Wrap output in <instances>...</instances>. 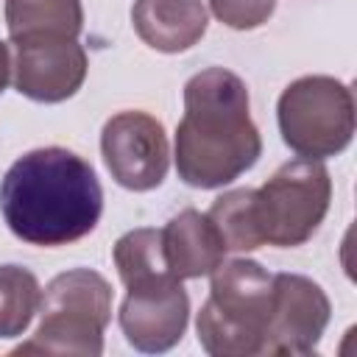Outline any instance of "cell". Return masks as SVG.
Here are the masks:
<instances>
[{"mask_svg":"<svg viewBox=\"0 0 357 357\" xmlns=\"http://www.w3.org/2000/svg\"><path fill=\"white\" fill-rule=\"evenodd\" d=\"M0 212L11 234L28 245H70L98 226L103 190L78 153L59 145L36 148L6 170Z\"/></svg>","mask_w":357,"mask_h":357,"instance_id":"obj_1","label":"cell"},{"mask_svg":"<svg viewBox=\"0 0 357 357\" xmlns=\"http://www.w3.org/2000/svg\"><path fill=\"white\" fill-rule=\"evenodd\" d=\"M259 131L248 114V89L240 75L206 67L184 84V117L176 128L178 178L198 190L231 184L257 165Z\"/></svg>","mask_w":357,"mask_h":357,"instance_id":"obj_2","label":"cell"},{"mask_svg":"<svg viewBox=\"0 0 357 357\" xmlns=\"http://www.w3.org/2000/svg\"><path fill=\"white\" fill-rule=\"evenodd\" d=\"M209 276V298L195 321L204 351L215 357L262 354L273 310V273L254 259H231Z\"/></svg>","mask_w":357,"mask_h":357,"instance_id":"obj_3","label":"cell"},{"mask_svg":"<svg viewBox=\"0 0 357 357\" xmlns=\"http://www.w3.org/2000/svg\"><path fill=\"white\" fill-rule=\"evenodd\" d=\"M33 337L14 351L86 354L103 351V332L112 321V284L89 268H73L50 279L39 301Z\"/></svg>","mask_w":357,"mask_h":357,"instance_id":"obj_4","label":"cell"},{"mask_svg":"<svg viewBox=\"0 0 357 357\" xmlns=\"http://www.w3.org/2000/svg\"><path fill=\"white\" fill-rule=\"evenodd\" d=\"M332 178L321 159H293L254 190V220L262 245L296 248L307 243L326 218Z\"/></svg>","mask_w":357,"mask_h":357,"instance_id":"obj_5","label":"cell"},{"mask_svg":"<svg viewBox=\"0 0 357 357\" xmlns=\"http://www.w3.org/2000/svg\"><path fill=\"white\" fill-rule=\"evenodd\" d=\"M279 131L304 159L337 156L354 134L351 89L332 75H304L279 95Z\"/></svg>","mask_w":357,"mask_h":357,"instance_id":"obj_6","label":"cell"},{"mask_svg":"<svg viewBox=\"0 0 357 357\" xmlns=\"http://www.w3.org/2000/svg\"><path fill=\"white\" fill-rule=\"evenodd\" d=\"M100 153L112 178L134 192L153 190L170 167V148L162 123L145 112H120L100 131Z\"/></svg>","mask_w":357,"mask_h":357,"instance_id":"obj_7","label":"cell"},{"mask_svg":"<svg viewBox=\"0 0 357 357\" xmlns=\"http://www.w3.org/2000/svg\"><path fill=\"white\" fill-rule=\"evenodd\" d=\"M190 318V298L176 273L126 284L120 304V329L137 351L159 354L173 349Z\"/></svg>","mask_w":357,"mask_h":357,"instance_id":"obj_8","label":"cell"},{"mask_svg":"<svg viewBox=\"0 0 357 357\" xmlns=\"http://www.w3.org/2000/svg\"><path fill=\"white\" fill-rule=\"evenodd\" d=\"M11 45V81L20 95L36 103H61L81 89L86 78V53L75 39L39 36Z\"/></svg>","mask_w":357,"mask_h":357,"instance_id":"obj_9","label":"cell"},{"mask_svg":"<svg viewBox=\"0 0 357 357\" xmlns=\"http://www.w3.org/2000/svg\"><path fill=\"white\" fill-rule=\"evenodd\" d=\"M329 324V298L307 276L273 273V310L262 354H310Z\"/></svg>","mask_w":357,"mask_h":357,"instance_id":"obj_10","label":"cell"},{"mask_svg":"<svg viewBox=\"0 0 357 357\" xmlns=\"http://www.w3.org/2000/svg\"><path fill=\"white\" fill-rule=\"evenodd\" d=\"M165 257L178 279L209 276L226 257V243L209 215L198 209H181L162 229Z\"/></svg>","mask_w":357,"mask_h":357,"instance_id":"obj_11","label":"cell"},{"mask_svg":"<svg viewBox=\"0 0 357 357\" xmlns=\"http://www.w3.org/2000/svg\"><path fill=\"white\" fill-rule=\"evenodd\" d=\"M131 22L137 36L159 53L190 50L209 25L201 0H137Z\"/></svg>","mask_w":357,"mask_h":357,"instance_id":"obj_12","label":"cell"},{"mask_svg":"<svg viewBox=\"0 0 357 357\" xmlns=\"http://www.w3.org/2000/svg\"><path fill=\"white\" fill-rule=\"evenodd\" d=\"M84 8L81 0H6L8 39H39V36H67L81 33Z\"/></svg>","mask_w":357,"mask_h":357,"instance_id":"obj_13","label":"cell"},{"mask_svg":"<svg viewBox=\"0 0 357 357\" xmlns=\"http://www.w3.org/2000/svg\"><path fill=\"white\" fill-rule=\"evenodd\" d=\"M39 279L22 265H0V337L22 335L39 312Z\"/></svg>","mask_w":357,"mask_h":357,"instance_id":"obj_14","label":"cell"},{"mask_svg":"<svg viewBox=\"0 0 357 357\" xmlns=\"http://www.w3.org/2000/svg\"><path fill=\"white\" fill-rule=\"evenodd\" d=\"M212 223L218 226L226 251H254L262 245L257 220H254V190H231L212 201L209 212Z\"/></svg>","mask_w":357,"mask_h":357,"instance_id":"obj_15","label":"cell"},{"mask_svg":"<svg viewBox=\"0 0 357 357\" xmlns=\"http://www.w3.org/2000/svg\"><path fill=\"white\" fill-rule=\"evenodd\" d=\"M209 8L223 25L234 31H251L268 22L276 0H209Z\"/></svg>","mask_w":357,"mask_h":357,"instance_id":"obj_16","label":"cell"},{"mask_svg":"<svg viewBox=\"0 0 357 357\" xmlns=\"http://www.w3.org/2000/svg\"><path fill=\"white\" fill-rule=\"evenodd\" d=\"M8 81H11V50L6 42H0V92L6 89Z\"/></svg>","mask_w":357,"mask_h":357,"instance_id":"obj_17","label":"cell"}]
</instances>
